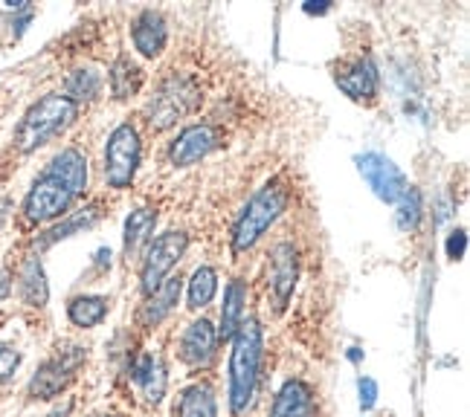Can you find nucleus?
<instances>
[{
	"label": "nucleus",
	"instance_id": "nucleus-15",
	"mask_svg": "<svg viewBox=\"0 0 470 417\" xmlns=\"http://www.w3.org/2000/svg\"><path fill=\"white\" fill-rule=\"evenodd\" d=\"M337 88L352 99H371L378 93V70L369 59H357L337 73Z\"/></svg>",
	"mask_w": 470,
	"mask_h": 417
},
{
	"label": "nucleus",
	"instance_id": "nucleus-33",
	"mask_svg": "<svg viewBox=\"0 0 470 417\" xmlns=\"http://www.w3.org/2000/svg\"><path fill=\"white\" fill-rule=\"evenodd\" d=\"M349 359H352V363H361V359H363V351H361V348H349Z\"/></svg>",
	"mask_w": 470,
	"mask_h": 417
},
{
	"label": "nucleus",
	"instance_id": "nucleus-26",
	"mask_svg": "<svg viewBox=\"0 0 470 417\" xmlns=\"http://www.w3.org/2000/svg\"><path fill=\"white\" fill-rule=\"evenodd\" d=\"M395 206H398V227L404 232L416 229L418 220H421V194H418V189L409 186L404 194H400V200Z\"/></svg>",
	"mask_w": 470,
	"mask_h": 417
},
{
	"label": "nucleus",
	"instance_id": "nucleus-11",
	"mask_svg": "<svg viewBox=\"0 0 470 417\" xmlns=\"http://www.w3.org/2000/svg\"><path fill=\"white\" fill-rule=\"evenodd\" d=\"M296 278H299V261H296V249L294 244H276L273 253H270V290H273V299H276V310H285L290 296H294V287H296Z\"/></svg>",
	"mask_w": 470,
	"mask_h": 417
},
{
	"label": "nucleus",
	"instance_id": "nucleus-28",
	"mask_svg": "<svg viewBox=\"0 0 470 417\" xmlns=\"http://www.w3.org/2000/svg\"><path fill=\"white\" fill-rule=\"evenodd\" d=\"M18 366H21V354L15 351V348L0 345V383L12 380V374L18 371Z\"/></svg>",
	"mask_w": 470,
	"mask_h": 417
},
{
	"label": "nucleus",
	"instance_id": "nucleus-21",
	"mask_svg": "<svg viewBox=\"0 0 470 417\" xmlns=\"http://www.w3.org/2000/svg\"><path fill=\"white\" fill-rule=\"evenodd\" d=\"M21 296L26 304L33 308H44L47 299H50V287H47V278L44 270H41V261L30 258L24 264V273H21Z\"/></svg>",
	"mask_w": 470,
	"mask_h": 417
},
{
	"label": "nucleus",
	"instance_id": "nucleus-19",
	"mask_svg": "<svg viewBox=\"0 0 470 417\" xmlns=\"http://www.w3.org/2000/svg\"><path fill=\"white\" fill-rule=\"evenodd\" d=\"M244 304H247V287L244 282H230L224 293V310H221V339H230L239 325L244 322Z\"/></svg>",
	"mask_w": 470,
	"mask_h": 417
},
{
	"label": "nucleus",
	"instance_id": "nucleus-2",
	"mask_svg": "<svg viewBox=\"0 0 470 417\" xmlns=\"http://www.w3.org/2000/svg\"><path fill=\"white\" fill-rule=\"evenodd\" d=\"M261 368V328L256 319L239 325L230 354V409L232 414H244L256 397Z\"/></svg>",
	"mask_w": 470,
	"mask_h": 417
},
{
	"label": "nucleus",
	"instance_id": "nucleus-3",
	"mask_svg": "<svg viewBox=\"0 0 470 417\" xmlns=\"http://www.w3.org/2000/svg\"><path fill=\"white\" fill-rule=\"evenodd\" d=\"M76 114H79V105H73L67 96H59V93L44 96V99H38L21 119L15 131V148L21 154H33L41 145H47L52 136H59L64 128H70Z\"/></svg>",
	"mask_w": 470,
	"mask_h": 417
},
{
	"label": "nucleus",
	"instance_id": "nucleus-23",
	"mask_svg": "<svg viewBox=\"0 0 470 417\" xmlns=\"http://www.w3.org/2000/svg\"><path fill=\"white\" fill-rule=\"evenodd\" d=\"M67 316H70V322L76 328H93L108 316V299H102V296H79V299L70 301Z\"/></svg>",
	"mask_w": 470,
	"mask_h": 417
},
{
	"label": "nucleus",
	"instance_id": "nucleus-4",
	"mask_svg": "<svg viewBox=\"0 0 470 417\" xmlns=\"http://www.w3.org/2000/svg\"><path fill=\"white\" fill-rule=\"evenodd\" d=\"M285 206H287V189L279 183V180L261 186L253 198L247 200V206L241 208V215L232 227V249L235 253H247V249H253L261 241V235L279 220Z\"/></svg>",
	"mask_w": 470,
	"mask_h": 417
},
{
	"label": "nucleus",
	"instance_id": "nucleus-31",
	"mask_svg": "<svg viewBox=\"0 0 470 417\" xmlns=\"http://www.w3.org/2000/svg\"><path fill=\"white\" fill-rule=\"evenodd\" d=\"M328 9H331L328 0H308V4H306V12H308V15H325Z\"/></svg>",
	"mask_w": 470,
	"mask_h": 417
},
{
	"label": "nucleus",
	"instance_id": "nucleus-25",
	"mask_svg": "<svg viewBox=\"0 0 470 417\" xmlns=\"http://www.w3.org/2000/svg\"><path fill=\"white\" fill-rule=\"evenodd\" d=\"M102 90V79L96 70H76V73L67 79V99L76 102H93Z\"/></svg>",
	"mask_w": 470,
	"mask_h": 417
},
{
	"label": "nucleus",
	"instance_id": "nucleus-13",
	"mask_svg": "<svg viewBox=\"0 0 470 417\" xmlns=\"http://www.w3.org/2000/svg\"><path fill=\"white\" fill-rule=\"evenodd\" d=\"M131 38H134V47L140 50L146 59H157V55L163 52V47H165V38H169V32H165V21H163L160 12H155V9L140 12L136 21H134Z\"/></svg>",
	"mask_w": 470,
	"mask_h": 417
},
{
	"label": "nucleus",
	"instance_id": "nucleus-24",
	"mask_svg": "<svg viewBox=\"0 0 470 417\" xmlns=\"http://www.w3.org/2000/svg\"><path fill=\"white\" fill-rule=\"evenodd\" d=\"M215 290H218V273L212 267H198L189 282V308L192 310L206 308L215 299Z\"/></svg>",
	"mask_w": 470,
	"mask_h": 417
},
{
	"label": "nucleus",
	"instance_id": "nucleus-32",
	"mask_svg": "<svg viewBox=\"0 0 470 417\" xmlns=\"http://www.w3.org/2000/svg\"><path fill=\"white\" fill-rule=\"evenodd\" d=\"M9 290H12L9 275H6V273H0V299H6V296H9Z\"/></svg>",
	"mask_w": 470,
	"mask_h": 417
},
{
	"label": "nucleus",
	"instance_id": "nucleus-6",
	"mask_svg": "<svg viewBox=\"0 0 470 417\" xmlns=\"http://www.w3.org/2000/svg\"><path fill=\"white\" fill-rule=\"evenodd\" d=\"M140 169V134L134 125H119L110 134L108 148H105V177L114 189L131 186V180Z\"/></svg>",
	"mask_w": 470,
	"mask_h": 417
},
{
	"label": "nucleus",
	"instance_id": "nucleus-20",
	"mask_svg": "<svg viewBox=\"0 0 470 417\" xmlns=\"http://www.w3.org/2000/svg\"><path fill=\"white\" fill-rule=\"evenodd\" d=\"M174 417H218V403L206 385H192L174 403Z\"/></svg>",
	"mask_w": 470,
	"mask_h": 417
},
{
	"label": "nucleus",
	"instance_id": "nucleus-5",
	"mask_svg": "<svg viewBox=\"0 0 470 417\" xmlns=\"http://www.w3.org/2000/svg\"><path fill=\"white\" fill-rule=\"evenodd\" d=\"M201 102V88L195 85L192 76H169L165 81H160V88L155 93V99L146 107V119L155 131H165L172 128L177 119L189 116L192 110Z\"/></svg>",
	"mask_w": 470,
	"mask_h": 417
},
{
	"label": "nucleus",
	"instance_id": "nucleus-1",
	"mask_svg": "<svg viewBox=\"0 0 470 417\" xmlns=\"http://www.w3.org/2000/svg\"><path fill=\"white\" fill-rule=\"evenodd\" d=\"M85 189H88V160L76 148H67L59 157H52L47 171L33 183L30 194L24 200V215L33 224H44V220L64 215Z\"/></svg>",
	"mask_w": 470,
	"mask_h": 417
},
{
	"label": "nucleus",
	"instance_id": "nucleus-18",
	"mask_svg": "<svg viewBox=\"0 0 470 417\" xmlns=\"http://www.w3.org/2000/svg\"><path fill=\"white\" fill-rule=\"evenodd\" d=\"M157 224V212L155 208H136V212L128 215L126 220V238H122V246H126V258H134L140 253V246L148 241V235L155 232Z\"/></svg>",
	"mask_w": 470,
	"mask_h": 417
},
{
	"label": "nucleus",
	"instance_id": "nucleus-27",
	"mask_svg": "<svg viewBox=\"0 0 470 417\" xmlns=\"http://www.w3.org/2000/svg\"><path fill=\"white\" fill-rule=\"evenodd\" d=\"M93 220H96V212H93V208H88V212H81V215L70 218V220H67V224H61V227L50 229V232H47V238L41 241V246H50V244H55V241L67 238V235L76 232V229H81V227H90Z\"/></svg>",
	"mask_w": 470,
	"mask_h": 417
},
{
	"label": "nucleus",
	"instance_id": "nucleus-7",
	"mask_svg": "<svg viewBox=\"0 0 470 417\" xmlns=\"http://www.w3.org/2000/svg\"><path fill=\"white\" fill-rule=\"evenodd\" d=\"M85 357H88L85 348L73 345V348H67V351H59L52 359H47V363L35 371V377L30 383V397H35V400L59 397L64 388L73 383L79 366L85 363Z\"/></svg>",
	"mask_w": 470,
	"mask_h": 417
},
{
	"label": "nucleus",
	"instance_id": "nucleus-12",
	"mask_svg": "<svg viewBox=\"0 0 470 417\" xmlns=\"http://www.w3.org/2000/svg\"><path fill=\"white\" fill-rule=\"evenodd\" d=\"M215 345H218V333H215L212 322L198 319V322H192L186 328L183 339H181V359L192 368H201L212 359Z\"/></svg>",
	"mask_w": 470,
	"mask_h": 417
},
{
	"label": "nucleus",
	"instance_id": "nucleus-35",
	"mask_svg": "<svg viewBox=\"0 0 470 417\" xmlns=\"http://www.w3.org/2000/svg\"><path fill=\"white\" fill-rule=\"evenodd\" d=\"M6 215H9V203H6V200H0V224H4V220H6Z\"/></svg>",
	"mask_w": 470,
	"mask_h": 417
},
{
	"label": "nucleus",
	"instance_id": "nucleus-30",
	"mask_svg": "<svg viewBox=\"0 0 470 417\" xmlns=\"http://www.w3.org/2000/svg\"><path fill=\"white\" fill-rule=\"evenodd\" d=\"M357 388H361V406H363V409L375 406V400H378V383L369 380V377H363L361 383H357Z\"/></svg>",
	"mask_w": 470,
	"mask_h": 417
},
{
	"label": "nucleus",
	"instance_id": "nucleus-10",
	"mask_svg": "<svg viewBox=\"0 0 470 417\" xmlns=\"http://www.w3.org/2000/svg\"><path fill=\"white\" fill-rule=\"evenodd\" d=\"M218 145H221V131L215 125H189L172 143L169 160L177 169H186V165H195L206 154H212Z\"/></svg>",
	"mask_w": 470,
	"mask_h": 417
},
{
	"label": "nucleus",
	"instance_id": "nucleus-34",
	"mask_svg": "<svg viewBox=\"0 0 470 417\" xmlns=\"http://www.w3.org/2000/svg\"><path fill=\"white\" fill-rule=\"evenodd\" d=\"M70 409H73V403H64V409H59V412H52L50 417H67V414H70Z\"/></svg>",
	"mask_w": 470,
	"mask_h": 417
},
{
	"label": "nucleus",
	"instance_id": "nucleus-9",
	"mask_svg": "<svg viewBox=\"0 0 470 417\" xmlns=\"http://www.w3.org/2000/svg\"><path fill=\"white\" fill-rule=\"evenodd\" d=\"M357 169H361L369 189L375 191L383 203L395 206L400 200V194L409 189L404 171H400L386 154H378V151H369V154L357 157Z\"/></svg>",
	"mask_w": 470,
	"mask_h": 417
},
{
	"label": "nucleus",
	"instance_id": "nucleus-17",
	"mask_svg": "<svg viewBox=\"0 0 470 417\" xmlns=\"http://www.w3.org/2000/svg\"><path fill=\"white\" fill-rule=\"evenodd\" d=\"M131 380L136 383V388H140L146 403H155V406L163 400L165 383H169V377H165V366L157 354H146L140 363L131 368Z\"/></svg>",
	"mask_w": 470,
	"mask_h": 417
},
{
	"label": "nucleus",
	"instance_id": "nucleus-29",
	"mask_svg": "<svg viewBox=\"0 0 470 417\" xmlns=\"http://www.w3.org/2000/svg\"><path fill=\"white\" fill-rule=\"evenodd\" d=\"M445 249H447V258L459 261L465 255V249H467V235H465V229H453L447 244H445Z\"/></svg>",
	"mask_w": 470,
	"mask_h": 417
},
{
	"label": "nucleus",
	"instance_id": "nucleus-14",
	"mask_svg": "<svg viewBox=\"0 0 470 417\" xmlns=\"http://www.w3.org/2000/svg\"><path fill=\"white\" fill-rule=\"evenodd\" d=\"M270 417H316L314 392L302 380H287L273 400Z\"/></svg>",
	"mask_w": 470,
	"mask_h": 417
},
{
	"label": "nucleus",
	"instance_id": "nucleus-8",
	"mask_svg": "<svg viewBox=\"0 0 470 417\" xmlns=\"http://www.w3.org/2000/svg\"><path fill=\"white\" fill-rule=\"evenodd\" d=\"M189 246V238L183 232H163L160 238L148 246L143 270H140V282H143V293L151 296L155 290L169 278V273L174 270V264L183 258Z\"/></svg>",
	"mask_w": 470,
	"mask_h": 417
},
{
	"label": "nucleus",
	"instance_id": "nucleus-22",
	"mask_svg": "<svg viewBox=\"0 0 470 417\" xmlns=\"http://www.w3.org/2000/svg\"><path fill=\"white\" fill-rule=\"evenodd\" d=\"M140 88H143V70L131 59H117V64L110 67V90H114L117 99H128Z\"/></svg>",
	"mask_w": 470,
	"mask_h": 417
},
{
	"label": "nucleus",
	"instance_id": "nucleus-16",
	"mask_svg": "<svg viewBox=\"0 0 470 417\" xmlns=\"http://www.w3.org/2000/svg\"><path fill=\"white\" fill-rule=\"evenodd\" d=\"M181 290H183V278L181 275H172L165 278V282L146 299L143 310H140V322L146 328H155L157 322H163L165 316L174 310L177 299H181Z\"/></svg>",
	"mask_w": 470,
	"mask_h": 417
}]
</instances>
